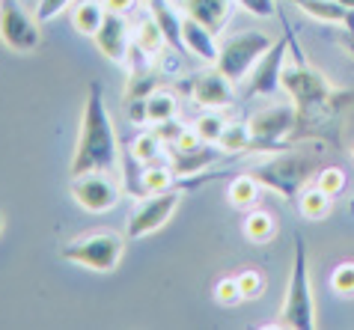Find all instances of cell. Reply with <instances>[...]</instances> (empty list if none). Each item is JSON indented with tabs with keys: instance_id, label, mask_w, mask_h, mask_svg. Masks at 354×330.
I'll return each instance as SVG.
<instances>
[{
	"instance_id": "3957f363",
	"label": "cell",
	"mask_w": 354,
	"mask_h": 330,
	"mask_svg": "<svg viewBox=\"0 0 354 330\" xmlns=\"http://www.w3.org/2000/svg\"><path fill=\"white\" fill-rule=\"evenodd\" d=\"M319 152H310V149H280L274 152L271 158L259 161L253 167V179H257L265 191H274L280 193L283 200H298V193L307 188L313 182V173H319Z\"/></svg>"
},
{
	"instance_id": "60d3db41",
	"label": "cell",
	"mask_w": 354,
	"mask_h": 330,
	"mask_svg": "<svg viewBox=\"0 0 354 330\" xmlns=\"http://www.w3.org/2000/svg\"><path fill=\"white\" fill-rule=\"evenodd\" d=\"M146 3H152V0H146Z\"/></svg>"
},
{
	"instance_id": "4dcf8cb0",
	"label": "cell",
	"mask_w": 354,
	"mask_h": 330,
	"mask_svg": "<svg viewBox=\"0 0 354 330\" xmlns=\"http://www.w3.org/2000/svg\"><path fill=\"white\" fill-rule=\"evenodd\" d=\"M330 289L339 298H354V262H339L330 271Z\"/></svg>"
},
{
	"instance_id": "f546056e",
	"label": "cell",
	"mask_w": 354,
	"mask_h": 330,
	"mask_svg": "<svg viewBox=\"0 0 354 330\" xmlns=\"http://www.w3.org/2000/svg\"><path fill=\"white\" fill-rule=\"evenodd\" d=\"M346 173H342L339 167H322L319 173H316V188H322L328 197H339L342 191H346Z\"/></svg>"
},
{
	"instance_id": "e575fe53",
	"label": "cell",
	"mask_w": 354,
	"mask_h": 330,
	"mask_svg": "<svg viewBox=\"0 0 354 330\" xmlns=\"http://www.w3.org/2000/svg\"><path fill=\"white\" fill-rule=\"evenodd\" d=\"M68 3H72V0H39L36 3V18L39 21H51V18L60 15Z\"/></svg>"
},
{
	"instance_id": "f1b7e54d",
	"label": "cell",
	"mask_w": 354,
	"mask_h": 330,
	"mask_svg": "<svg viewBox=\"0 0 354 330\" xmlns=\"http://www.w3.org/2000/svg\"><path fill=\"white\" fill-rule=\"evenodd\" d=\"M161 77L149 72V69H140V72H131L129 77V101L131 99H146V95H152L155 90H158Z\"/></svg>"
},
{
	"instance_id": "7a4b0ae2",
	"label": "cell",
	"mask_w": 354,
	"mask_h": 330,
	"mask_svg": "<svg viewBox=\"0 0 354 330\" xmlns=\"http://www.w3.org/2000/svg\"><path fill=\"white\" fill-rule=\"evenodd\" d=\"M120 161V140H116L111 110L104 101V86L90 81L81 113V131H77V146L72 158V176L84 173H113Z\"/></svg>"
},
{
	"instance_id": "83f0119b",
	"label": "cell",
	"mask_w": 354,
	"mask_h": 330,
	"mask_svg": "<svg viewBox=\"0 0 354 330\" xmlns=\"http://www.w3.org/2000/svg\"><path fill=\"white\" fill-rule=\"evenodd\" d=\"M137 45L143 48V51H149L152 57L161 51V48H167V39H164V33H161V27H158V21L152 18V12L143 18L140 24H137Z\"/></svg>"
},
{
	"instance_id": "52a82bcc",
	"label": "cell",
	"mask_w": 354,
	"mask_h": 330,
	"mask_svg": "<svg viewBox=\"0 0 354 330\" xmlns=\"http://www.w3.org/2000/svg\"><path fill=\"white\" fill-rule=\"evenodd\" d=\"M271 45H274V39L268 33H259V30L235 33L221 45V54H218V63L214 66H218L232 84H241V81H248L253 66L262 60V54L268 51Z\"/></svg>"
},
{
	"instance_id": "9a60e30c",
	"label": "cell",
	"mask_w": 354,
	"mask_h": 330,
	"mask_svg": "<svg viewBox=\"0 0 354 330\" xmlns=\"http://www.w3.org/2000/svg\"><path fill=\"white\" fill-rule=\"evenodd\" d=\"M235 9V0H182V12L209 27L212 33H221Z\"/></svg>"
},
{
	"instance_id": "d6a6232c",
	"label": "cell",
	"mask_w": 354,
	"mask_h": 330,
	"mask_svg": "<svg viewBox=\"0 0 354 330\" xmlns=\"http://www.w3.org/2000/svg\"><path fill=\"white\" fill-rule=\"evenodd\" d=\"M235 277H239V286H241L244 300H253V298H259L265 292V277L259 274L257 268H244L241 274H235Z\"/></svg>"
},
{
	"instance_id": "5bb4252c",
	"label": "cell",
	"mask_w": 354,
	"mask_h": 330,
	"mask_svg": "<svg viewBox=\"0 0 354 330\" xmlns=\"http://www.w3.org/2000/svg\"><path fill=\"white\" fill-rule=\"evenodd\" d=\"M182 42H185V51H188L191 57H196L200 63H205V66L218 63L221 45L214 42V33L209 30V27H203L200 21L188 18V15H185V21H182Z\"/></svg>"
},
{
	"instance_id": "2e32d148",
	"label": "cell",
	"mask_w": 354,
	"mask_h": 330,
	"mask_svg": "<svg viewBox=\"0 0 354 330\" xmlns=\"http://www.w3.org/2000/svg\"><path fill=\"white\" fill-rule=\"evenodd\" d=\"M149 12L152 18L158 21L161 33L167 39V48H173L176 54H188L185 51V42H182V21H185V12H179L170 0H152L149 3Z\"/></svg>"
},
{
	"instance_id": "d6986e66",
	"label": "cell",
	"mask_w": 354,
	"mask_h": 330,
	"mask_svg": "<svg viewBox=\"0 0 354 330\" xmlns=\"http://www.w3.org/2000/svg\"><path fill=\"white\" fill-rule=\"evenodd\" d=\"M241 232L250 244H268L274 238V232H277V220H274L271 211L253 206V208H248V215L241 220Z\"/></svg>"
},
{
	"instance_id": "ba28073f",
	"label": "cell",
	"mask_w": 354,
	"mask_h": 330,
	"mask_svg": "<svg viewBox=\"0 0 354 330\" xmlns=\"http://www.w3.org/2000/svg\"><path fill=\"white\" fill-rule=\"evenodd\" d=\"M182 202V191L176 188H167V191H155V193H146V200H140V206L131 211L129 223H125V238H146L152 232H158L161 226H167V220L176 215Z\"/></svg>"
},
{
	"instance_id": "ffe728a7",
	"label": "cell",
	"mask_w": 354,
	"mask_h": 330,
	"mask_svg": "<svg viewBox=\"0 0 354 330\" xmlns=\"http://www.w3.org/2000/svg\"><path fill=\"white\" fill-rule=\"evenodd\" d=\"M330 208H333V197H328L316 184H307L298 193V211L304 220H324L330 215Z\"/></svg>"
},
{
	"instance_id": "277c9868",
	"label": "cell",
	"mask_w": 354,
	"mask_h": 330,
	"mask_svg": "<svg viewBox=\"0 0 354 330\" xmlns=\"http://www.w3.org/2000/svg\"><path fill=\"white\" fill-rule=\"evenodd\" d=\"M277 327L292 330H316V298H313V280H310V253L307 241L301 232H295V256H292V274L286 283V298H283L280 322Z\"/></svg>"
},
{
	"instance_id": "836d02e7",
	"label": "cell",
	"mask_w": 354,
	"mask_h": 330,
	"mask_svg": "<svg viewBox=\"0 0 354 330\" xmlns=\"http://www.w3.org/2000/svg\"><path fill=\"white\" fill-rule=\"evenodd\" d=\"M235 6H241L244 12L257 18H274L277 15V0H235Z\"/></svg>"
},
{
	"instance_id": "7402d4cb",
	"label": "cell",
	"mask_w": 354,
	"mask_h": 330,
	"mask_svg": "<svg viewBox=\"0 0 354 330\" xmlns=\"http://www.w3.org/2000/svg\"><path fill=\"white\" fill-rule=\"evenodd\" d=\"M259 193H262V184L253 179V173H244V176H235L226 188V197L235 208H253L259 202Z\"/></svg>"
},
{
	"instance_id": "44dd1931",
	"label": "cell",
	"mask_w": 354,
	"mask_h": 330,
	"mask_svg": "<svg viewBox=\"0 0 354 330\" xmlns=\"http://www.w3.org/2000/svg\"><path fill=\"white\" fill-rule=\"evenodd\" d=\"M104 15H107V9H104L102 0H81V3L72 9V24H75L77 33L95 36L98 27L104 21Z\"/></svg>"
},
{
	"instance_id": "603a6c76",
	"label": "cell",
	"mask_w": 354,
	"mask_h": 330,
	"mask_svg": "<svg viewBox=\"0 0 354 330\" xmlns=\"http://www.w3.org/2000/svg\"><path fill=\"white\" fill-rule=\"evenodd\" d=\"M179 113V101L173 93L167 90H155L152 95H146V122L149 125H161L167 119H176Z\"/></svg>"
},
{
	"instance_id": "8d00e7d4",
	"label": "cell",
	"mask_w": 354,
	"mask_h": 330,
	"mask_svg": "<svg viewBox=\"0 0 354 330\" xmlns=\"http://www.w3.org/2000/svg\"><path fill=\"white\" fill-rule=\"evenodd\" d=\"M129 119L134 125H146V99H131V104H129Z\"/></svg>"
},
{
	"instance_id": "484cf974",
	"label": "cell",
	"mask_w": 354,
	"mask_h": 330,
	"mask_svg": "<svg viewBox=\"0 0 354 330\" xmlns=\"http://www.w3.org/2000/svg\"><path fill=\"white\" fill-rule=\"evenodd\" d=\"M176 182V170L170 161H158V164H149V167H143V193H155V191H167L173 188Z\"/></svg>"
},
{
	"instance_id": "1f68e13d",
	"label": "cell",
	"mask_w": 354,
	"mask_h": 330,
	"mask_svg": "<svg viewBox=\"0 0 354 330\" xmlns=\"http://www.w3.org/2000/svg\"><path fill=\"white\" fill-rule=\"evenodd\" d=\"M214 300L223 307H235L239 300H244L241 295V286H239V277H221L214 283Z\"/></svg>"
},
{
	"instance_id": "b9f144b4",
	"label": "cell",
	"mask_w": 354,
	"mask_h": 330,
	"mask_svg": "<svg viewBox=\"0 0 354 330\" xmlns=\"http://www.w3.org/2000/svg\"><path fill=\"white\" fill-rule=\"evenodd\" d=\"M351 155H354V149H351Z\"/></svg>"
},
{
	"instance_id": "d4e9b609",
	"label": "cell",
	"mask_w": 354,
	"mask_h": 330,
	"mask_svg": "<svg viewBox=\"0 0 354 330\" xmlns=\"http://www.w3.org/2000/svg\"><path fill=\"white\" fill-rule=\"evenodd\" d=\"M164 152H167V143L161 140L158 131H146V134H140V137L131 143V155L143 164V167L164 161Z\"/></svg>"
},
{
	"instance_id": "74e56055",
	"label": "cell",
	"mask_w": 354,
	"mask_h": 330,
	"mask_svg": "<svg viewBox=\"0 0 354 330\" xmlns=\"http://www.w3.org/2000/svg\"><path fill=\"white\" fill-rule=\"evenodd\" d=\"M102 3H104L107 12H120V15H125V12H131V9H134L137 0H102Z\"/></svg>"
},
{
	"instance_id": "ab89813d",
	"label": "cell",
	"mask_w": 354,
	"mask_h": 330,
	"mask_svg": "<svg viewBox=\"0 0 354 330\" xmlns=\"http://www.w3.org/2000/svg\"><path fill=\"white\" fill-rule=\"evenodd\" d=\"M3 220H6V217H3V211H0V229H3Z\"/></svg>"
},
{
	"instance_id": "30bf717a",
	"label": "cell",
	"mask_w": 354,
	"mask_h": 330,
	"mask_svg": "<svg viewBox=\"0 0 354 330\" xmlns=\"http://www.w3.org/2000/svg\"><path fill=\"white\" fill-rule=\"evenodd\" d=\"M289 33L277 39L268 51L262 54V60L253 66V72L248 75V90H244V95L248 99H271V95H277L283 90L280 77H283V66H286V57H289Z\"/></svg>"
},
{
	"instance_id": "6da1fadb",
	"label": "cell",
	"mask_w": 354,
	"mask_h": 330,
	"mask_svg": "<svg viewBox=\"0 0 354 330\" xmlns=\"http://www.w3.org/2000/svg\"><path fill=\"white\" fill-rule=\"evenodd\" d=\"M289 45H292V60L283 66V93L292 99V104L298 108L301 116V131L298 137H316L319 125L333 122L337 116L354 101V93L348 90H337L328 77L319 69L304 60V51L295 42V36L289 33Z\"/></svg>"
},
{
	"instance_id": "7c38bea8",
	"label": "cell",
	"mask_w": 354,
	"mask_h": 330,
	"mask_svg": "<svg viewBox=\"0 0 354 330\" xmlns=\"http://www.w3.org/2000/svg\"><path fill=\"white\" fill-rule=\"evenodd\" d=\"M188 90L203 110H223L235 101V84L218 69V66H205L203 72L191 75Z\"/></svg>"
},
{
	"instance_id": "8fae6325",
	"label": "cell",
	"mask_w": 354,
	"mask_h": 330,
	"mask_svg": "<svg viewBox=\"0 0 354 330\" xmlns=\"http://www.w3.org/2000/svg\"><path fill=\"white\" fill-rule=\"evenodd\" d=\"M72 200L90 215H107L120 202V188L111 179V173H84V176H72Z\"/></svg>"
},
{
	"instance_id": "4fadbf2b",
	"label": "cell",
	"mask_w": 354,
	"mask_h": 330,
	"mask_svg": "<svg viewBox=\"0 0 354 330\" xmlns=\"http://www.w3.org/2000/svg\"><path fill=\"white\" fill-rule=\"evenodd\" d=\"M93 42H95V48L111 63H116V66L129 63V54H131V30H129V21H125V15L107 12L102 27H98V33L93 36Z\"/></svg>"
},
{
	"instance_id": "e0dca14e",
	"label": "cell",
	"mask_w": 354,
	"mask_h": 330,
	"mask_svg": "<svg viewBox=\"0 0 354 330\" xmlns=\"http://www.w3.org/2000/svg\"><path fill=\"white\" fill-rule=\"evenodd\" d=\"M301 9L304 15L316 18L322 24H333V27H354V12L346 6H339L337 0H289Z\"/></svg>"
},
{
	"instance_id": "5b68a950",
	"label": "cell",
	"mask_w": 354,
	"mask_h": 330,
	"mask_svg": "<svg viewBox=\"0 0 354 330\" xmlns=\"http://www.w3.org/2000/svg\"><path fill=\"white\" fill-rule=\"evenodd\" d=\"M122 256H125V238L113 229H93V232H86V235L60 247L63 262L95 271V274H111V271H116Z\"/></svg>"
},
{
	"instance_id": "f35d334b",
	"label": "cell",
	"mask_w": 354,
	"mask_h": 330,
	"mask_svg": "<svg viewBox=\"0 0 354 330\" xmlns=\"http://www.w3.org/2000/svg\"><path fill=\"white\" fill-rule=\"evenodd\" d=\"M337 3H339V6H346V9H351V12H354V0H337Z\"/></svg>"
},
{
	"instance_id": "8992f818",
	"label": "cell",
	"mask_w": 354,
	"mask_h": 330,
	"mask_svg": "<svg viewBox=\"0 0 354 330\" xmlns=\"http://www.w3.org/2000/svg\"><path fill=\"white\" fill-rule=\"evenodd\" d=\"M250 134H253V152H280L289 146V140L298 137L301 116L295 104H271L250 116Z\"/></svg>"
},
{
	"instance_id": "ac0fdd59",
	"label": "cell",
	"mask_w": 354,
	"mask_h": 330,
	"mask_svg": "<svg viewBox=\"0 0 354 330\" xmlns=\"http://www.w3.org/2000/svg\"><path fill=\"white\" fill-rule=\"evenodd\" d=\"M167 161L173 164L176 176H191V173H203L209 164L218 161V149H209V143L196 152H182V149L170 146L167 149Z\"/></svg>"
},
{
	"instance_id": "4316f807",
	"label": "cell",
	"mask_w": 354,
	"mask_h": 330,
	"mask_svg": "<svg viewBox=\"0 0 354 330\" xmlns=\"http://www.w3.org/2000/svg\"><path fill=\"white\" fill-rule=\"evenodd\" d=\"M223 128H226V119L218 110H205V113L196 116V122H194V131L200 134V140L209 143V146H218Z\"/></svg>"
},
{
	"instance_id": "cb8c5ba5",
	"label": "cell",
	"mask_w": 354,
	"mask_h": 330,
	"mask_svg": "<svg viewBox=\"0 0 354 330\" xmlns=\"http://www.w3.org/2000/svg\"><path fill=\"white\" fill-rule=\"evenodd\" d=\"M221 152L226 155H239V152H253V134L248 122H226V128L218 140Z\"/></svg>"
},
{
	"instance_id": "9c48e42d",
	"label": "cell",
	"mask_w": 354,
	"mask_h": 330,
	"mask_svg": "<svg viewBox=\"0 0 354 330\" xmlns=\"http://www.w3.org/2000/svg\"><path fill=\"white\" fill-rule=\"evenodd\" d=\"M0 42L15 54H33L42 45L39 18L27 12L18 0H0Z\"/></svg>"
},
{
	"instance_id": "d590c367",
	"label": "cell",
	"mask_w": 354,
	"mask_h": 330,
	"mask_svg": "<svg viewBox=\"0 0 354 330\" xmlns=\"http://www.w3.org/2000/svg\"><path fill=\"white\" fill-rule=\"evenodd\" d=\"M155 131L161 134V140H164V143H176V140L182 137L185 125H179L176 119H167V122H161V125H155Z\"/></svg>"
}]
</instances>
